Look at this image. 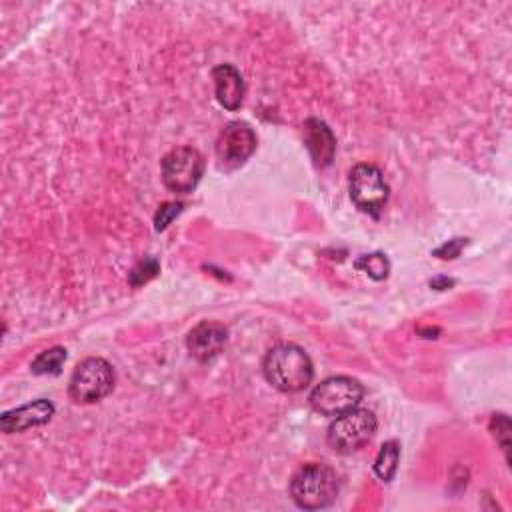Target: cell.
<instances>
[{"label":"cell","instance_id":"6da1fadb","mask_svg":"<svg viewBox=\"0 0 512 512\" xmlns=\"http://www.w3.org/2000/svg\"><path fill=\"white\" fill-rule=\"evenodd\" d=\"M262 372L268 384L286 394L304 390L314 378V366L308 352L292 342L272 346L264 354Z\"/></svg>","mask_w":512,"mask_h":512},{"label":"cell","instance_id":"7a4b0ae2","mask_svg":"<svg viewBox=\"0 0 512 512\" xmlns=\"http://www.w3.org/2000/svg\"><path fill=\"white\" fill-rule=\"evenodd\" d=\"M290 498L298 508H328L340 490L338 474L326 462H306L290 478Z\"/></svg>","mask_w":512,"mask_h":512},{"label":"cell","instance_id":"3957f363","mask_svg":"<svg viewBox=\"0 0 512 512\" xmlns=\"http://www.w3.org/2000/svg\"><path fill=\"white\" fill-rule=\"evenodd\" d=\"M376 426L374 412L356 406L334 416L326 430V442L338 454H352L372 440Z\"/></svg>","mask_w":512,"mask_h":512},{"label":"cell","instance_id":"277c9868","mask_svg":"<svg viewBox=\"0 0 512 512\" xmlns=\"http://www.w3.org/2000/svg\"><path fill=\"white\" fill-rule=\"evenodd\" d=\"M114 384L116 374L112 364L100 356H90L76 364L68 382V394L76 404H94L106 398Z\"/></svg>","mask_w":512,"mask_h":512},{"label":"cell","instance_id":"5b68a950","mask_svg":"<svg viewBox=\"0 0 512 512\" xmlns=\"http://www.w3.org/2000/svg\"><path fill=\"white\" fill-rule=\"evenodd\" d=\"M364 396V386L352 376H328L312 388L308 402L314 412L322 416H338L346 410H352L360 404Z\"/></svg>","mask_w":512,"mask_h":512},{"label":"cell","instance_id":"8992f818","mask_svg":"<svg viewBox=\"0 0 512 512\" xmlns=\"http://www.w3.org/2000/svg\"><path fill=\"white\" fill-rule=\"evenodd\" d=\"M348 192L356 208L372 218L380 216L390 196V188L384 180L382 170L370 162H360L350 170Z\"/></svg>","mask_w":512,"mask_h":512},{"label":"cell","instance_id":"52a82bcc","mask_svg":"<svg viewBox=\"0 0 512 512\" xmlns=\"http://www.w3.org/2000/svg\"><path fill=\"white\" fill-rule=\"evenodd\" d=\"M160 172L162 182L170 192L190 194L204 174V158L192 146H178L164 154Z\"/></svg>","mask_w":512,"mask_h":512},{"label":"cell","instance_id":"ba28073f","mask_svg":"<svg viewBox=\"0 0 512 512\" xmlns=\"http://www.w3.org/2000/svg\"><path fill=\"white\" fill-rule=\"evenodd\" d=\"M256 134L248 122L242 120H232L228 122L218 138H216V158L218 164L226 170H234L242 166L256 150Z\"/></svg>","mask_w":512,"mask_h":512},{"label":"cell","instance_id":"9c48e42d","mask_svg":"<svg viewBox=\"0 0 512 512\" xmlns=\"http://www.w3.org/2000/svg\"><path fill=\"white\" fill-rule=\"evenodd\" d=\"M228 340V328L220 322L204 320L196 324L186 336V348L190 356L202 364L214 360Z\"/></svg>","mask_w":512,"mask_h":512},{"label":"cell","instance_id":"30bf717a","mask_svg":"<svg viewBox=\"0 0 512 512\" xmlns=\"http://www.w3.org/2000/svg\"><path fill=\"white\" fill-rule=\"evenodd\" d=\"M52 416H54V404L46 398H38L28 404H22L18 408L6 410L0 416V428L6 434H16V432H24L34 426H42V424L50 422Z\"/></svg>","mask_w":512,"mask_h":512},{"label":"cell","instance_id":"8fae6325","mask_svg":"<svg viewBox=\"0 0 512 512\" xmlns=\"http://www.w3.org/2000/svg\"><path fill=\"white\" fill-rule=\"evenodd\" d=\"M214 96L218 104L230 112L238 110L244 102L246 84L242 74L232 64H218L212 68Z\"/></svg>","mask_w":512,"mask_h":512},{"label":"cell","instance_id":"7c38bea8","mask_svg":"<svg viewBox=\"0 0 512 512\" xmlns=\"http://www.w3.org/2000/svg\"><path fill=\"white\" fill-rule=\"evenodd\" d=\"M304 144L318 168H326L336 152V138L332 128L320 118H308L304 122Z\"/></svg>","mask_w":512,"mask_h":512},{"label":"cell","instance_id":"4fadbf2b","mask_svg":"<svg viewBox=\"0 0 512 512\" xmlns=\"http://www.w3.org/2000/svg\"><path fill=\"white\" fill-rule=\"evenodd\" d=\"M398 462H400V444L396 440H386L374 460V474L382 482H392V478L398 472Z\"/></svg>","mask_w":512,"mask_h":512},{"label":"cell","instance_id":"5bb4252c","mask_svg":"<svg viewBox=\"0 0 512 512\" xmlns=\"http://www.w3.org/2000/svg\"><path fill=\"white\" fill-rule=\"evenodd\" d=\"M66 362V348L62 346H52L48 350H42L30 364V370L38 376L44 374H60L62 364Z\"/></svg>","mask_w":512,"mask_h":512},{"label":"cell","instance_id":"9a60e30c","mask_svg":"<svg viewBox=\"0 0 512 512\" xmlns=\"http://www.w3.org/2000/svg\"><path fill=\"white\" fill-rule=\"evenodd\" d=\"M354 268L364 272L368 278L380 282V280H386L390 274V260L382 252H372V254L360 256L354 262Z\"/></svg>","mask_w":512,"mask_h":512},{"label":"cell","instance_id":"2e32d148","mask_svg":"<svg viewBox=\"0 0 512 512\" xmlns=\"http://www.w3.org/2000/svg\"><path fill=\"white\" fill-rule=\"evenodd\" d=\"M158 272H160V262H158L154 256H146V258L138 260V262L132 266V270L128 272V282H130L134 288H138V286L150 282Z\"/></svg>","mask_w":512,"mask_h":512},{"label":"cell","instance_id":"e0dca14e","mask_svg":"<svg viewBox=\"0 0 512 512\" xmlns=\"http://www.w3.org/2000/svg\"><path fill=\"white\" fill-rule=\"evenodd\" d=\"M182 208H184L182 202H164V204L158 208L156 216H154V228H156V232L166 230L168 224L182 212Z\"/></svg>","mask_w":512,"mask_h":512},{"label":"cell","instance_id":"ac0fdd59","mask_svg":"<svg viewBox=\"0 0 512 512\" xmlns=\"http://www.w3.org/2000/svg\"><path fill=\"white\" fill-rule=\"evenodd\" d=\"M466 244H468V238H452V240L444 242L440 248H436L434 256H438L442 260H452L460 254L462 246H466Z\"/></svg>","mask_w":512,"mask_h":512},{"label":"cell","instance_id":"d6986e66","mask_svg":"<svg viewBox=\"0 0 512 512\" xmlns=\"http://www.w3.org/2000/svg\"><path fill=\"white\" fill-rule=\"evenodd\" d=\"M454 284V280H450V278H446V276H438V278H432L430 280V286L434 288V290H446L448 286H452Z\"/></svg>","mask_w":512,"mask_h":512}]
</instances>
